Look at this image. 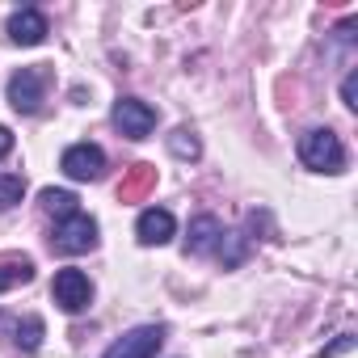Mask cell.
<instances>
[{
  "instance_id": "52a82bcc",
  "label": "cell",
  "mask_w": 358,
  "mask_h": 358,
  "mask_svg": "<svg viewBox=\"0 0 358 358\" xmlns=\"http://www.w3.org/2000/svg\"><path fill=\"white\" fill-rule=\"evenodd\" d=\"M160 341H164V329H160V324H139V329L122 333L101 358H152V354L160 350Z\"/></svg>"
},
{
  "instance_id": "5b68a950",
  "label": "cell",
  "mask_w": 358,
  "mask_h": 358,
  "mask_svg": "<svg viewBox=\"0 0 358 358\" xmlns=\"http://www.w3.org/2000/svg\"><path fill=\"white\" fill-rule=\"evenodd\" d=\"M51 245L59 249V253H89L93 245H97V220H89V215H72V220H59L55 224V236H51Z\"/></svg>"
},
{
  "instance_id": "ac0fdd59",
  "label": "cell",
  "mask_w": 358,
  "mask_h": 358,
  "mask_svg": "<svg viewBox=\"0 0 358 358\" xmlns=\"http://www.w3.org/2000/svg\"><path fill=\"white\" fill-rule=\"evenodd\" d=\"M350 345H354V337H350V333H345V337H337V341H333V345H324V350H320V358H337V354H345V350H350Z\"/></svg>"
},
{
  "instance_id": "30bf717a",
  "label": "cell",
  "mask_w": 358,
  "mask_h": 358,
  "mask_svg": "<svg viewBox=\"0 0 358 358\" xmlns=\"http://www.w3.org/2000/svg\"><path fill=\"white\" fill-rule=\"evenodd\" d=\"M224 241V228H220V220L215 215H194L190 220V236H186V253H194V257H203V253H211L215 245Z\"/></svg>"
},
{
  "instance_id": "8fae6325",
  "label": "cell",
  "mask_w": 358,
  "mask_h": 358,
  "mask_svg": "<svg viewBox=\"0 0 358 358\" xmlns=\"http://www.w3.org/2000/svg\"><path fill=\"white\" fill-rule=\"evenodd\" d=\"M34 278V262L30 257H5L0 262V295L13 291V287H26Z\"/></svg>"
},
{
  "instance_id": "5bb4252c",
  "label": "cell",
  "mask_w": 358,
  "mask_h": 358,
  "mask_svg": "<svg viewBox=\"0 0 358 358\" xmlns=\"http://www.w3.org/2000/svg\"><path fill=\"white\" fill-rule=\"evenodd\" d=\"M169 152L173 156H182V160H199V139H194V131H186V127H177L173 135H169Z\"/></svg>"
},
{
  "instance_id": "8992f818",
  "label": "cell",
  "mask_w": 358,
  "mask_h": 358,
  "mask_svg": "<svg viewBox=\"0 0 358 358\" xmlns=\"http://www.w3.org/2000/svg\"><path fill=\"white\" fill-rule=\"evenodd\" d=\"M59 169L72 177V182H97L106 173V152L97 143H72L59 160Z\"/></svg>"
},
{
  "instance_id": "ba28073f",
  "label": "cell",
  "mask_w": 358,
  "mask_h": 358,
  "mask_svg": "<svg viewBox=\"0 0 358 358\" xmlns=\"http://www.w3.org/2000/svg\"><path fill=\"white\" fill-rule=\"evenodd\" d=\"M5 34H9V43H17V47H38V43L47 38V17H43L38 9H22V13L9 17Z\"/></svg>"
},
{
  "instance_id": "e0dca14e",
  "label": "cell",
  "mask_w": 358,
  "mask_h": 358,
  "mask_svg": "<svg viewBox=\"0 0 358 358\" xmlns=\"http://www.w3.org/2000/svg\"><path fill=\"white\" fill-rule=\"evenodd\" d=\"M341 101H345L350 110H358V72H350V76L341 80Z\"/></svg>"
},
{
  "instance_id": "9a60e30c",
  "label": "cell",
  "mask_w": 358,
  "mask_h": 358,
  "mask_svg": "<svg viewBox=\"0 0 358 358\" xmlns=\"http://www.w3.org/2000/svg\"><path fill=\"white\" fill-rule=\"evenodd\" d=\"M22 194H26V182H22V177H13V173H0V211L17 207V203H22Z\"/></svg>"
},
{
  "instance_id": "9c48e42d",
  "label": "cell",
  "mask_w": 358,
  "mask_h": 358,
  "mask_svg": "<svg viewBox=\"0 0 358 358\" xmlns=\"http://www.w3.org/2000/svg\"><path fill=\"white\" fill-rule=\"evenodd\" d=\"M173 232H177V224H173V215H169L164 207H148V211L139 215V224H135L139 245H169Z\"/></svg>"
},
{
  "instance_id": "7a4b0ae2",
  "label": "cell",
  "mask_w": 358,
  "mask_h": 358,
  "mask_svg": "<svg viewBox=\"0 0 358 358\" xmlns=\"http://www.w3.org/2000/svg\"><path fill=\"white\" fill-rule=\"evenodd\" d=\"M47 85H51L47 68H22V72H13L9 76V106L17 114H38L43 101H47Z\"/></svg>"
},
{
  "instance_id": "d6986e66",
  "label": "cell",
  "mask_w": 358,
  "mask_h": 358,
  "mask_svg": "<svg viewBox=\"0 0 358 358\" xmlns=\"http://www.w3.org/2000/svg\"><path fill=\"white\" fill-rule=\"evenodd\" d=\"M9 152H13V131H9L5 122H0V160H5Z\"/></svg>"
},
{
  "instance_id": "277c9868",
  "label": "cell",
  "mask_w": 358,
  "mask_h": 358,
  "mask_svg": "<svg viewBox=\"0 0 358 358\" xmlns=\"http://www.w3.org/2000/svg\"><path fill=\"white\" fill-rule=\"evenodd\" d=\"M114 127L127 139H148L156 131V110L139 97H122V101H114Z\"/></svg>"
},
{
  "instance_id": "7c38bea8",
  "label": "cell",
  "mask_w": 358,
  "mask_h": 358,
  "mask_svg": "<svg viewBox=\"0 0 358 358\" xmlns=\"http://www.w3.org/2000/svg\"><path fill=\"white\" fill-rule=\"evenodd\" d=\"M38 203H43V211L55 215V220H72V215H80V207H76L80 199H76L72 190H43Z\"/></svg>"
},
{
  "instance_id": "2e32d148",
  "label": "cell",
  "mask_w": 358,
  "mask_h": 358,
  "mask_svg": "<svg viewBox=\"0 0 358 358\" xmlns=\"http://www.w3.org/2000/svg\"><path fill=\"white\" fill-rule=\"evenodd\" d=\"M148 186H152V169H148V164H135V177H131L118 194H122V199H135V194H143Z\"/></svg>"
},
{
  "instance_id": "6da1fadb",
  "label": "cell",
  "mask_w": 358,
  "mask_h": 358,
  "mask_svg": "<svg viewBox=\"0 0 358 358\" xmlns=\"http://www.w3.org/2000/svg\"><path fill=\"white\" fill-rule=\"evenodd\" d=\"M299 160L316 173H341L345 169V148L329 127H316L299 139Z\"/></svg>"
},
{
  "instance_id": "4fadbf2b",
  "label": "cell",
  "mask_w": 358,
  "mask_h": 358,
  "mask_svg": "<svg viewBox=\"0 0 358 358\" xmlns=\"http://www.w3.org/2000/svg\"><path fill=\"white\" fill-rule=\"evenodd\" d=\"M43 333H47V324H43L38 316H26V320L13 324V341H17L22 350H38V345H43Z\"/></svg>"
},
{
  "instance_id": "3957f363",
  "label": "cell",
  "mask_w": 358,
  "mask_h": 358,
  "mask_svg": "<svg viewBox=\"0 0 358 358\" xmlns=\"http://www.w3.org/2000/svg\"><path fill=\"white\" fill-rule=\"evenodd\" d=\"M51 295H55V303L68 312V316H76V312H85L89 308V299H93V282H89V274L85 270H59L55 274V282H51Z\"/></svg>"
}]
</instances>
